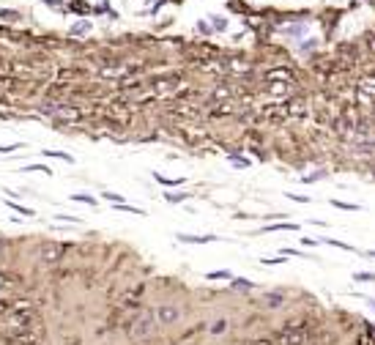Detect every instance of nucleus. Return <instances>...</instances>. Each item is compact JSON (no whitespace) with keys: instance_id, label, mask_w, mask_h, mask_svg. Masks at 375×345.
Here are the masks:
<instances>
[{"instance_id":"nucleus-1","label":"nucleus","mask_w":375,"mask_h":345,"mask_svg":"<svg viewBox=\"0 0 375 345\" xmlns=\"http://www.w3.org/2000/svg\"><path fill=\"white\" fill-rule=\"evenodd\" d=\"M315 337L309 320H285V326L274 334V345H307Z\"/></svg>"},{"instance_id":"nucleus-2","label":"nucleus","mask_w":375,"mask_h":345,"mask_svg":"<svg viewBox=\"0 0 375 345\" xmlns=\"http://www.w3.org/2000/svg\"><path fill=\"white\" fill-rule=\"evenodd\" d=\"M156 323H159V320H156V312H143L126 326V331H129L132 340H148V337L154 334Z\"/></svg>"},{"instance_id":"nucleus-3","label":"nucleus","mask_w":375,"mask_h":345,"mask_svg":"<svg viewBox=\"0 0 375 345\" xmlns=\"http://www.w3.org/2000/svg\"><path fill=\"white\" fill-rule=\"evenodd\" d=\"M178 318H181V309L175 307V304H162V307H156V320H159L162 326L178 323Z\"/></svg>"},{"instance_id":"nucleus-4","label":"nucleus","mask_w":375,"mask_h":345,"mask_svg":"<svg viewBox=\"0 0 375 345\" xmlns=\"http://www.w3.org/2000/svg\"><path fill=\"white\" fill-rule=\"evenodd\" d=\"M66 255V244H58V241H44L42 244V258L47 263H58Z\"/></svg>"},{"instance_id":"nucleus-5","label":"nucleus","mask_w":375,"mask_h":345,"mask_svg":"<svg viewBox=\"0 0 375 345\" xmlns=\"http://www.w3.org/2000/svg\"><path fill=\"white\" fill-rule=\"evenodd\" d=\"M285 304V293L282 290H268L266 296H263V307L266 309H279Z\"/></svg>"},{"instance_id":"nucleus-6","label":"nucleus","mask_w":375,"mask_h":345,"mask_svg":"<svg viewBox=\"0 0 375 345\" xmlns=\"http://www.w3.org/2000/svg\"><path fill=\"white\" fill-rule=\"evenodd\" d=\"M356 345H375V326L372 323H367V320H364L359 337H356Z\"/></svg>"},{"instance_id":"nucleus-7","label":"nucleus","mask_w":375,"mask_h":345,"mask_svg":"<svg viewBox=\"0 0 375 345\" xmlns=\"http://www.w3.org/2000/svg\"><path fill=\"white\" fill-rule=\"evenodd\" d=\"M178 241H184V244H208V241H216V236H186V233H178Z\"/></svg>"},{"instance_id":"nucleus-8","label":"nucleus","mask_w":375,"mask_h":345,"mask_svg":"<svg viewBox=\"0 0 375 345\" xmlns=\"http://www.w3.org/2000/svg\"><path fill=\"white\" fill-rule=\"evenodd\" d=\"M227 326H230V320H227V318H219V320H214V323L208 326V331H211V334H225Z\"/></svg>"},{"instance_id":"nucleus-9","label":"nucleus","mask_w":375,"mask_h":345,"mask_svg":"<svg viewBox=\"0 0 375 345\" xmlns=\"http://www.w3.org/2000/svg\"><path fill=\"white\" fill-rule=\"evenodd\" d=\"M58 115H61L63 121H77V118H80V110H74V107H63V110H58Z\"/></svg>"},{"instance_id":"nucleus-10","label":"nucleus","mask_w":375,"mask_h":345,"mask_svg":"<svg viewBox=\"0 0 375 345\" xmlns=\"http://www.w3.org/2000/svg\"><path fill=\"white\" fill-rule=\"evenodd\" d=\"M14 312V301L11 299H0V318H9Z\"/></svg>"},{"instance_id":"nucleus-11","label":"nucleus","mask_w":375,"mask_h":345,"mask_svg":"<svg viewBox=\"0 0 375 345\" xmlns=\"http://www.w3.org/2000/svg\"><path fill=\"white\" fill-rule=\"evenodd\" d=\"M331 206L334 208H342V211H359V206H356V203H345V200H337V197L331 200Z\"/></svg>"},{"instance_id":"nucleus-12","label":"nucleus","mask_w":375,"mask_h":345,"mask_svg":"<svg viewBox=\"0 0 375 345\" xmlns=\"http://www.w3.org/2000/svg\"><path fill=\"white\" fill-rule=\"evenodd\" d=\"M329 247H337V249H345V252H353V247L350 244H345V241H337V238H323Z\"/></svg>"},{"instance_id":"nucleus-13","label":"nucleus","mask_w":375,"mask_h":345,"mask_svg":"<svg viewBox=\"0 0 375 345\" xmlns=\"http://www.w3.org/2000/svg\"><path fill=\"white\" fill-rule=\"evenodd\" d=\"M353 279H356V282H375V274L372 271H356Z\"/></svg>"},{"instance_id":"nucleus-14","label":"nucleus","mask_w":375,"mask_h":345,"mask_svg":"<svg viewBox=\"0 0 375 345\" xmlns=\"http://www.w3.org/2000/svg\"><path fill=\"white\" fill-rule=\"evenodd\" d=\"M266 230H298V225L296 222H293V225L290 222H279V225H268Z\"/></svg>"},{"instance_id":"nucleus-15","label":"nucleus","mask_w":375,"mask_h":345,"mask_svg":"<svg viewBox=\"0 0 375 345\" xmlns=\"http://www.w3.org/2000/svg\"><path fill=\"white\" fill-rule=\"evenodd\" d=\"M118 211H129V214H143V208H134V206H126V203H115Z\"/></svg>"},{"instance_id":"nucleus-16","label":"nucleus","mask_w":375,"mask_h":345,"mask_svg":"<svg viewBox=\"0 0 375 345\" xmlns=\"http://www.w3.org/2000/svg\"><path fill=\"white\" fill-rule=\"evenodd\" d=\"M88 31H91V25H88V22H77V25L72 28L74 36H80V33H88Z\"/></svg>"},{"instance_id":"nucleus-17","label":"nucleus","mask_w":375,"mask_h":345,"mask_svg":"<svg viewBox=\"0 0 375 345\" xmlns=\"http://www.w3.org/2000/svg\"><path fill=\"white\" fill-rule=\"evenodd\" d=\"M233 288H255V282H249V279L238 277V279H233Z\"/></svg>"},{"instance_id":"nucleus-18","label":"nucleus","mask_w":375,"mask_h":345,"mask_svg":"<svg viewBox=\"0 0 375 345\" xmlns=\"http://www.w3.org/2000/svg\"><path fill=\"white\" fill-rule=\"evenodd\" d=\"M206 279H230V271H211L206 274Z\"/></svg>"},{"instance_id":"nucleus-19","label":"nucleus","mask_w":375,"mask_h":345,"mask_svg":"<svg viewBox=\"0 0 375 345\" xmlns=\"http://www.w3.org/2000/svg\"><path fill=\"white\" fill-rule=\"evenodd\" d=\"M9 206L14 208V211H20V214H25V216H33V208H25V206H17V203H11L9 200Z\"/></svg>"},{"instance_id":"nucleus-20","label":"nucleus","mask_w":375,"mask_h":345,"mask_svg":"<svg viewBox=\"0 0 375 345\" xmlns=\"http://www.w3.org/2000/svg\"><path fill=\"white\" fill-rule=\"evenodd\" d=\"M47 154H50V156H58V159H63V162H74L72 156H69V154H63V151H47Z\"/></svg>"},{"instance_id":"nucleus-21","label":"nucleus","mask_w":375,"mask_h":345,"mask_svg":"<svg viewBox=\"0 0 375 345\" xmlns=\"http://www.w3.org/2000/svg\"><path fill=\"white\" fill-rule=\"evenodd\" d=\"M247 345H274V337H260V340H252Z\"/></svg>"},{"instance_id":"nucleus-22","label":"nucleus","mask_w":375,"mask_h":345,"mask_svg":"<svg viewBox=\"0 0 375 345\" xmlns=\"http://www.w3.org/2000/svg\"><path fill=\"white\" fill-rule=\"evenodd\" d=\"M72 200H80V203H88V206H93V197H88V195H72Z\"/></svg>"},{"instance_id":"nucleus-23","label":"nucleus","mask_w":375,"mask_h":345,"mask_svg":"<svg viewBox=\"0 0 375 345\" xmlns=\"http://www.w3.org/2000/svg\"><path fill=\"white\" fill-rule=\"evenodd\" d=\"M104 200H113V203H121V195H115V192H102Z\"/></svg>"},{"instance_id":"nucleus-24","label":"nucleus","mask_w":375,"mask_h":345,"mask_svg":"<svg viewBox=\"0 0 375 345\" xmlns=\"http://www.w3.org/2000/svg\"><path fill=\"white\" fill-rule=\"evenodd\" d=\"M0 17H3V20H17V17H20V14H14V11H0Z\"/></svg>"},{"instance_id":"nucleus-25","label":"nucleus","mask_w":375,"mask_h":345,"mask_svg":"<svg viewBox=\"0 0 375 345\" xmlns=\"http://www.w3.org/2000/svg\"><path fill=\"white\" fill-rule=\"evenodd\" d=\"M20 145H0V154H11V151H17Z\"/></svg>"},{"instance_id":"nucleus-26","label":"nucleus","mask_w":375,"mask_h":345,"mask_svg":"<svg viewBox=\"0 0 375 345\" xmlns=\"http://www.w3.org/2000/svg\"><path fill=\"white\" fill-rule=\"evenodd\" d=\"M263 263H266V266H271V263H285V258H263Z\"/></svg>"},{"instance_id":"nucleus-27","label":"nucleus","mask_w":375,"mask_h":345,"mask_svg":"<svg viewBox=\"0 0 375 345\" xmlns=\"http://www.w3.org/2000/svg\"><path fill=\"white\" fill-rule=\"evenodd\" d=\"M288 197H290V200H298V203H307V200H309V197H304V195H293V192H290Z\"/></svg>"},{"instance_id":"nucleus-28","label":"nucleus","mask_w":375,"mask_h":345,"mask_svg":"<svg viewBox=\"0 0 375 345\" xmlns=\"http://www.w3.org/2000/svg\"><path fill=\"white\" fill-rule=\"evenodd\" d=\"M184 197H186V195H167V200H170V203H178V200H184Z\"/></svg>"},{"instance_id":"nucleus-29","label":"nucleus","mask_w":375,"mask_h":345,"mask_svg":"<svg viewBox=\"0 0 375 345\" xmlns=\"http://www.w3.org/2000/svg\"><path fill=\"white\" fill-rule=\"evenodd\" d=\"M6 260V244H3V238H0V263Z\"/></svg>"},{"instance_id":"nucleus-30","label":"nucleus","mask_w":375,"mask_h":345,"mask_svg":"<svg viewBox=\"0 0 375 345\" xmlns=\"http://www.w3.org/2000/svg\"><path fill=\"white\" fill-rule=\"evenodd\" d=\"M214 28L216 31H225V20H214Z\"/></svg>"},{"instance_id":"nucleus-31","label":"nucleus","mask_w":375,"mask_h":345,"mask_svg":"<svg viewBox=\"0 0 375 345\" xmlns=\"http://www.w3.org/2000/svg\"><path fill=\"white\" fill-rule=\"evenodd\" d=\"M367 304H370V309H372V312H375V299H364Z\"/></svg>"},{"instance_id":"nucleus-32","label":"nucleus","mask_w":375,"mask_h":345,"mask_svg":"<svg viewBox=\"0 0 375 345\" xmlns=\"http://www.w3.org/2000/svg\"><path fill=\"white\" fill-rule=\"evenodd\" d=\"M6 282H9V279H6V277H3V274H0V288H3V285H6Z\"/></svg>"},{"instance_id":"nucleus-33","label":"nucleus","mask_w":375,"mask_h":345,"mask_svg":"<svg viewBox=\"0 0 375 345\" xmlns=\"http://www.w3.org/2000/svg\"><path fill=\"white\" fill-rule=\"evenodd\" d=\"M367 258H375V249H367Z\"/></svg>"}]
</instances>
